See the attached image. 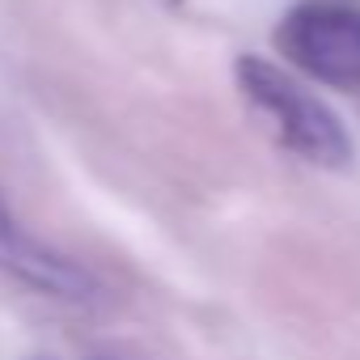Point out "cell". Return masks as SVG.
Here are the masks:
<instances>
[{"label": "cell", "instance_id": "obj_2", "mask_svg": "<svg viewBox=\"0 0 360 360\" xmlns=\"http://www.w3.org/2000/svg\"><path fill=\"white\" fill-rule=\"evenodd\" d=\"M280 51L326 85L360 89V9L326 0L297 5L280 22Z\"/></svg>", "mask_w": 360, "mask_h": 360}, {"label": "cell", "instance_id": "obj_3", "mask_svg": "<svg viewBox=\"0 0 360 360\" xmlns=\"http://www.w3.org/2000/svg\"><path fill=\"white\" fill-rule=\"evenodd\" d=\"M0 267H9L13 276L30 280V284H39L43 292H56V297H85V288H89V280H85L81 267H72L68 259L43 250L39 242H30V238L13 225L5 200H0Z\"/></svg>", "mask_w": 360, "mask_h": 360}, {"label": "cell", "instance_id": "obj_1", "mask_svg": "<svg viewBox=\"0 0 360 360\" xmlns=\"http://www.w3.org/2000/svg\"><path fill=\"white\" fill-rule=\"evenodd\" d=\"M233 72H238L246 102L267 119V127L280 136L284 148H292L297 157H305L314 165H347L352 161V136L343 131L335 110L322 98H314L309 89H301L284 68H276L259 56H242Z\"/></svg>", "mask_w": 360, "mask_h": 360}, {"label": "cell", "instance_id": "obj_4", "mask_svg": "<svg viewBox=\"0 0 360 360\" xmlns=\"http://www.w3.org/2000/svg\"><path fill=\"white\" fill-rule=\"evenodd\" d=\"M161 5H178V0H161Z\"/></svg>", "mask_w": 360, "mask_h": 360}]
</instances>
